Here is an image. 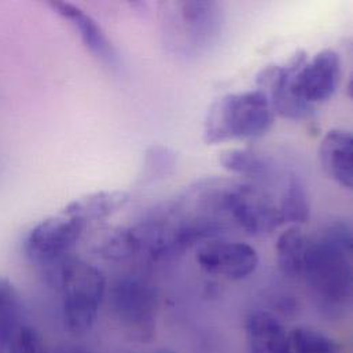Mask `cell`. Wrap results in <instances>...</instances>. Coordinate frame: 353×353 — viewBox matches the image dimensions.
Wrapping results in <instances>:
<instances>
[{
	"label": "cell",
	"mask_w": 353,
	"mask_h": 353,
	"mask_svg": "<svg viewBox=\"0 0 353 353\" xmlns=\"http://www.w3.org/2000/svg\"><path fill=\"white\" fill-rule=\"evenodd\" d=\"M245 336L249 353H290L289 334L268 311L256 310L246 316Z\"/></svg>",
	"instance_id": "obj_11"
},
{
	"label": "cell",
	"mask_w": 353,
	"mask_h": 353,
	"mask_svg": "<svg viewBox=\"0 0 353 353\" xmlns=\"http://www.w3.org/2000/svg\"><path fill=\"white\" fill-rule=\"evenodd\" d=\"M23 325L21 296L12 282L0 278V353H7L14 336Z\"/></svg>",
	"instance_id": "obj_16"
},
{
	"label": "cell",
	"mask_w": 353,
	"mask_h": 353,
	"mask_svg": "<svg viewBox=\"0 0 353 353\" xmlns=\"http://www.w3.org/2000/svg\"><path fill=\"white\" fill-rule=\"evenodd\" d=\"M352 227L345 220H334L310 238L303 278L329 316L341 315L352 303Z\"/></svg>",
	"instance_id": "obj_1"
},
{
	"label": "cell",
	"mask_w": 353,
	"mask_h": 353,
	"mask_svg": "<svg viewBox=\"0 0 353 353\" xmlns=\"http://www.w3.org/2000/svg\"><path fill=\"white\" fill-rule=\"evenodd\" d=\"M220 164L225 171L243 176H264L270 171L265 159L242 149L224 150L220 154Z\"/></svg>",
	"instance_id": "obj_19"
},
{
	"label": "cell",
	"mask_w": 353,
	"mask_h": 353,
	"mask_svg": "<svg viewBox=\"0 0 353 353\" xmlns=\"http://www.w3.org/2000/svg\"><path fill=\"white\" fill-rule=\"evenodd\" d=\"M113 312L135 341L149 343L156 334L157 294L154 288L139 276H123L112 289Z\"/></svg>",
	"instance_id": "obj_4"
},
{
	"label": "cell",
	"mask_w": 353,
	"mask_h": 353,
	"mask_svg": "<svg viewBox=\"0 0 353 353\" xmlns=\"http://www.w3.org/2000/svg\"><path fill=\"white\" fill-rule=\"evenodd\" d=\"M50 6L65 21L70 22L94 57L108 66H119V55L114 46L102 26L90 14L68 1H50Z\"/></svg>",
	"instance_id": "obj_10"
},
{
	"label": "cell",
	"mask_w": 353,
	"mask_h": 353,
	"mask_svg": "<svg viewBox=\"0 0 353 353\" xmlns=\"http://www.w3.org/2000/svg\"><path fill=\"white\" fill-rule=\"evenodd\" d=\"M195 260L205 272L231 281L250 276L260 263L256 249L250 245L221 239L201 245L196 250Z\"/></svg>",
	"instance_id": "obj_9"
},
{
	"label": "cell",
	"mask_w": 353,
	"mask_h": 353,
	"mask_svg": "<svg viewBox=\"0 0 353 353\" xmlns=\"http://www.w3.org/2000/svg\"><path fill=\"white\" fill-rule=\"evenodd\" d=\"M175 164L176 157L170 149L163 146H153L146 153L142 179L145 181L161 179L175 167Z\"/></svg>",
	"instance_id": "obj_20"
},
{
	"label": "cell",
	"mask_w": 353,
	"mask_h": 353,
	"mask_svg": "<svg viewBox=\"0 0 353 353\" xmlns=\"http://www.w3.org/2000/svg\"><path fill=\"white\" fill-rule=\"evenodd\" d=\"M7 353H47V350L39 332L23 325L14 336Z\"/></svg>",
	"instance_id": "obj_21"
},
{
	"label": "cell",
	"mask_w": 353,
	"mask_h": 353,
	"mask_svg": "<svg viewBox=\"0 0 353 353\" xmlns=\"http://www.w3.org/2000/svg\"><path fill=\"white\" fill-rule=\"evenodd\" d=\"M157 353H175V352H171V351H161V352H157Z\"/></svg>",
	"instance_id": "obj_22"
},
{
	"label": "cell",
	"mask_w": 353,
	"mask_h": 353,
	"mask_svg": "<svg viewBox=\"0 0 353 353\" xmlns=\"http://www.w3.org/2000/svg\"><path fill=\"white\" fill-rule=\"evenodd\" d=\"M310 238L299 227L283 231L276 242V261L281 272L288 278H303Z\"/></svg>",
	"instance_id": "obj_15"
},
{
	"label": "cell",
	"mask_w": 353,
	"mask_h": 353,
	"mask_svg": "<svg viewBox=\"0 0 353 353\" xmlns=\"http://www.w3.org/2000/svg\"><path fill=\"white\" fill-rule=\"evenodd\" d=\"M307 61V52L300 50L285 65L267 66L257 74L259 90L267 95L274 113L296 121L312 116L315 108L297 98L292 87L294 74Z\"/></svg>",
	"instance_id": "obj_7"
},
{
	"label": "cell",
	"mask_w": 353,
	"mask_h": 353,
	"mask_svg": "<svg viewBox=\"0 0 353 353\" xmlns=\"http://www.w3.org/2000/svg\"><path fill=\"white\" fill-rule=\"evenodd\" d=\"M59 289L66 327L74 334L90 332L106 294L103 272L84 260L66 259L59 268Z\"/></svg>",
	"instance_id": "obj_3"
},
{
	"label": "cell",
	"mask_w": 353,
	"mask_h": 353,
	"mask_svg": "<svg viewBox=\"0 0 353 353\" xmlns=\"http://www.w3.org/2000/svg\"><path fill=\"white\" fill-rule=\"evenodd\" d=\"M87 223L59 213L36 224L25 236L22 249L25 257L39 265L63 261L65 256L77 245Z\"/></svg>",
	"instance_id": "obj_6"
},
{
	"label": "cell",
	"mask_w": 353,
	"mask_h": 353,
	"mask_svg": "<svg viewBox=\"0 0 353 353\" xmlns=\"http://www.w3.org/2000/svg\"><path fill=\"white\" fill-rule=\"evenodd\" d=\"M319 159L327 176L348 190L352 188L353 137L350 131H329L321 143Z\"/></svg>",
	"instance_id": "obj_12"
},
{
	"label": "cell",
	"mask_w": 353,
	"mask_h": 353,
	"mask_svg": "<svg viewBox=\"0 0 353 353\" xmlns=\"http://www.w3.org/2000/svg\"><path fill=\"white\" fill-rule=\"evenodd\" d=\"M343 76V61L334 50H323L307 61L293 77V92L308 105L330 99Z\"/></svg>",
	"instance_id": "obj_8"
},
{
	"label": "cell",
	"mask_w": 353,
	"mask_h": 353,
	"mask_svg": "<svg viewBox=\"0 0 353 353\" xmlns=\"http://www.w3.org/2000/svg\"><path fill=\"white\" fill-rule=\"evenodd\" d=\"M274 114L267 95L260 90L227 94L209 109L203 124V141L208 145H217L263 137L271 130Z\"/></svg>",
	"instance_id": "obj_2"
},
{
	"label": "cell",
	"mask_w": 353,
	"mask_h": 353,
	"mask_svg": "<svg viewBox=\"0 0 353 353\" xmlns=\"http://www.w3.org/2000/svg\"><path fill=\"white\" fill-rule=\"evenodd\" d=\"M180 18L194 48L208 47L221 30V10L214 1H184Z\"/></svg>",
	"instance_id": "obj_13"
},
{
	"label": "cell",
	"mask_w": 353,
	"mask_h": 353,
	"mask_svg": "<svg viewBox=\"0 0 353 353\" xmlns=\"http://www.w3.org/2000/svg\"><path fill=\"white\" fill-rule=\"evenodd\" d=\"M225 214L253 236H265L283 223L279 205L254 185L230 181L224 198Z\"/></svg>",
	"instance_id": "obj_5"
},
{
	"label": "cell",
	"mask_w": 353,
	"mask_h": 353,
	"mask_svg": "<svg viewBox=\"0 0 353 353\" xmlns=\"http://www.w3.org/2000/svg\"><path fill=\"white\" fill-rule=\"evenodd\" d=\"M128 201L130 195L125 191H98L69 202L62 213L88 223L114 214L123 209Z\"/></svg>",
	"instance_id": "obj_14"
},
{
	"label": "cell",
	"mask_w": 353,
	"mask_h": 353,
	"mask_svg": "<svg viewBox=\"0 0 353 353\" xmlns=\"http://www.w3.org/2000/svg\"><path fill=\"white\" fill-rule=\"evenodd\" d=\"M290 353H343L341 345L312 327H297L289 334Z\"/></svg>",
	"instance_id": "obj_18"
},
{
	"label": "cell",
	"mask_w": 353,
	"mask_h": 353,
	"mask_svg": "<svg viewBox=\"0 0 353 353\" xmlns=\"http://www.w3.org/2000/svg\"><path fill=\"white\" fill-rule=\"evenodd\" d=\"M279 210L283 223L304 224L311 216V203L307 185L303 179L297 175H290L285 187Z\"/></svg>",
	"instance_id": "obj_17"
}]
</instances>
